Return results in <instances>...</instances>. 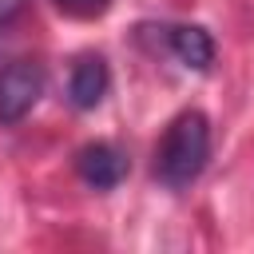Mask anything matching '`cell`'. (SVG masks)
Segmentation results:
<instances>
[{"instance_id": "cell-2", "label": "cell", "mask_w": 254, "mask_h": 254, "mask_svg": "<svg viewBox=\"0 0 254 254\" xmlns=\"http://www.w3.org/2000/svg\"><path fill=\"white\" fill-rule=\"evenodd\" d=\"M40 95H44V71H40L36 64L20 60V64L4 67V71H0V123H4V127L20 123V119L36 107Z\"/></svg>"}, {"instance_id": "cell-5", "label": "cell", "mask_w": 254, "mask_h": 254, "mask_svg": "<svg viewBox=\"0 0 254 254\" xmlns=\"http://www.w3.org/2000/svg\"><path fill=\"white\" fill-rule=\"evenodd\" d=\"M167 44H171V52H175V60H179L183 67H190V71H210V64H214V40H210L206 28H198V24H179V28H171Z\"/></svg>"}, {"instance_id": "cell-1", "label": "cell", "mask_w": 254, "mask_h": 254, "mask_svg": "<svg viewBox=\"0 0 254 254\" xmlns=\"http://www.w3.org/2000/svg\"><path fill=\"white\" fill-rule=\"evenodd\" d=\"M210 159V123L202 111H183L171 119L155 147V179L171 190L190 187Z\"/></svg>"}, {"instance_id": "cell-7", "label": "cell", "mask_w": 254, "mask_h": 254, "mask_svg": "<svg viewBox=\"0 0 254 254\" xmlns=\"http://www.w3.org/2000/svg\"><path fill=\"white\" fill-rule=\"evenodd\" d=\"M24 8H28V0H0V28H4V24H12Z\"/></svg>"}, {"instance_id": "cell-6", "label": "cell", "mask_w": 254, "mask_h": 254, "mask_svg": "<svg viewBox=\"0 0 254 254\" xmlns=\"http://www.w3.org/2000/svg\"><path fill=\"white\" fill-rule=\"evenodd\" d=\"M56 8L71 20H95L111 8V0H56Z\"/></svg>"}, {"instance_id": "cell-3", "label": "cell", "mask_w": 254, "mask_h": 254, "mask_svg": "<svg viewBox=\"0 0 254 254\" xmlns=\"http://www.w3.org/2000/svg\"><path fill=\"white\" fill-rule=\"evenodd\" d=\"M75 171H79V179H83L87 187L111 190V187H119L123 175H127V155H123L119 147H111V143H87V147L75 155Z\"/></svg>"}, {"instance_id": "cell-4", "label": "cell", "mask_w": 254, "mask_h": 254, "mask_svg": "<svg viewBox=\"0 0 254 254\" xmlns=\"http://www.w3.org/2000/svg\"><path fill=\"white\" fill-rule=\"evenodd\" d=\"M107 87H111L107 60H103V56H79L75 67H71V79H67V99H71V107H79V111L99 107L103 95H107Z\"/></svg>"}]
</instances>
